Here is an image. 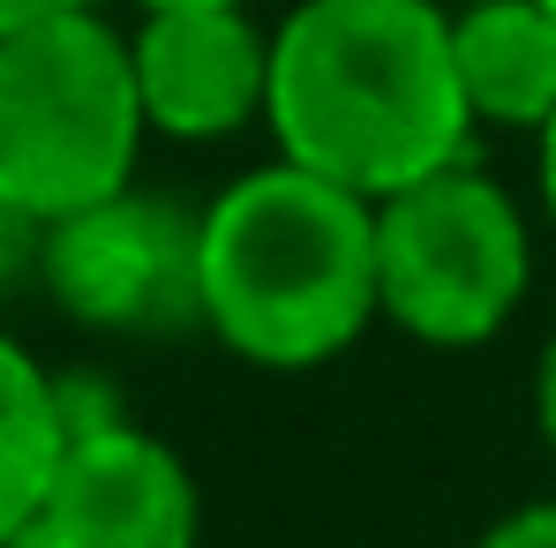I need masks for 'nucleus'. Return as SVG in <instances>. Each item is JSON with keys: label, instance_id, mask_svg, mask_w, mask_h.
I'll return each mask as SVG.
<instances>
[{"label": "nucleus", "instance_id": "nucleus-1", "mask_svg": "<svg viewBox=\"0 0 556 548\" xmlns=\"http://www.w3.org/2000/svg\"><path fill=\"white\" fill-rule=\"evenodd\" d=\"M264 128L278 158L369 203L466 166L473 105L452 61V15L437 0H301L271 30Z\"/></svg>", "mask_w": 556, "mask_h": 548}, {"label": "nucleus", "instance_id": "nucleus-2", "mask_svg": "<svg viewBox=\"0 0 556 548\" xmlns=\"http://www.w3.org/2000/svg\"><path fill=\"white\" fill-rule=\"evenodd\" d=\"M203 331L249 368L339 361L376 316V203L271 158L195 211Z\"/></svg>", "mask_w": 556, "mask_h": 548}, {"label": "nucleus", "instance_id": "nucleus-3", "mask_svg": "<svg viewBox=\"0 0 556 548\" xmlns=\"http://www.w3.org/2000/svg\"><path fill=\"white\" fill-rule=\"evenodd\" d=\"M143 136L128 30L98 8L0 38V188L30 226H61L136 188Z\"/></svg>", "mask_w": 556, "mask_h": 548}, {"label": "nucleus", "instance_id": "nucleus-4", "mask_svg": "<svg viewBox=\"0 0 556 548\" xmlns=\"http://www.w3.org/2000/svg\"><path fill=\"white\" fill-rule=\"evenodd\" d=\"M534 285V233L511 188L444 166L376 203V308L414 346H489Z\"/></svg>", "mask_w": 556, "mask_h": 548}, {"label": "nucleus", "instance_id": "nucleus-5", "mask_svg": "<svg viewBox=\"0 0 556 548\" xmlns=\"http://www.w3.org/2000/svg\"><path fill=\"white\" fill-rule=\"evenodd\" d=\"M30 271L53 293V308H68V323L105 339H174L203 323L195 218L143 188H121L61 226H38Z\"/></svg>", "mask_w": 556, "mask_h": 548}, {"label": "nucleus", "instance_id": "nucleus-6", "mask_svg": "<svg viewBox=\"0 0 556 548\" xmlns=\"http://www.w3.org/2000/svg\"><path fill=\"white\" fill-rule=\"evenodd\" d=\"M195 534L203 488L188 458L128 413H105L68 429L46 504L8 548H195Z\"/></svg>", "mask_w": 556, "mask_h": 548}, {"label": "nucleus", "instance_id": "nucleus-7", "mask_svg": "<svg viewBox=\"0 0 556 548\" xmlns=\"http://www.w3.org/2000/svg\"><path fill=\"white\" fill-rule=\"evenodd\" d=\"M128 53L151 136L226 143L271 105V30L249 8H151Z\"/></svg>", "mask_w": 556, "mask_h": 548}, {"label": "nucleus", "instance_id": "nucleus-8", "mask_svg": "<svg viewBox=\"0 0 556 548\" xmlns=\"http://www.w3.org/2000/svg\"><path fill=\"white\" fill-rule=\"evenodd\" d=\"M452 61L473 105V128H527L556 120V15L542 0H473L452 15Z\"/></svg>", "mask_w": 556, "mask_h": 548}, {"label": "nucleus", "instance_id": "nucleus-9", "mask_svg": "<svg viewBox=\"0 0 556 548\" xmlns=\"http://www.w3.org/2000/svg\"><path fill=\"white\" fill-rule=\"evenodd\" d=\"M68 451V391L30 346L0 331V548L30 526V511L53 488V466Z\"/></svg>", "mask_w": 556, "mask_h": 548}, {"label": "nucleus", "instance_id": "nucleus-10", "mask_svg": "<svg viewBox=\"0 0 556 548\" xmlns=\"http://www.w3.org/2000/svg\"><path fill=\"white\" fill-rule=\"evenodd\" d=\"M473 548H556V496L504 511V519H496V526H489Z\"/></svg>", "mask_w": 556, "mask_h": 548}, {"label": "nucleus", "instance_id": "nucleus-11", "mask_svg": "<svg viewBox=\"0 0 556 548\" xmlns=\"http://www.w3.org/2000/svg\"><path fill=\"white\" fill-rule=\"evenodd\" d=\"M38 264V226L8 203V188H0V301H8V285Z\"/></svg>", "mask_w": 556, "mask_h": 548}, {"label": "nucleus", "instance_id": "nucleus-12", "mask_svg": "<svg viewBox=\"0 0 556 548\" xmlns=\"http://www.w3.org/2000/svg\"><path fill=\"white\" fill-rule=\"evenodd\" d=\"M534 429H542V451L556 466V331L542 346V361H534Z\"/></svg>", "mask_w": 556, "mask_h": 548}, {"label": "nucleus", "instance_id": "nucleus-13", "mask_svg": "<svg viewBox=\"0 0 556 548\" xmlns=\"http://www.w3.org/2000/svg\"><path fill=\"white\" fill-rule=\"evenodd\" d=\"M76 8H98V0H0V38L38 30V23H53V15H76Z\"/></svg>", "mask_w": 556, "mask_h": 548}, {"label": "nucleus", "instance_id": "nucleus-14", "mask_svg": "<svg viewBox=\"0 0 556 548\" xmlns=\"http://www.w3.org/2000/svg\"><path fill=\"white\" fill-rule=\"evenodd\" d=\"M542 151H534V174H542V211H549V233H556V120L534 136Z\"/></svg>", "mask_w": 556, "mask_h": 548}, {"label": "nucleus", "instance_id": "nucleus-15", "mask_svg": "<svg viewBox=\"0 0 556 548\" xmlns=\"http://www.w3.org/2000/svg\"><path fill=\"white\" fill-rule=\"evenodd\" d=\"M136 8L151 15V8H249V0H136Z\"/></svg>", "mask_w": 556, "mask_h": 548}, {"label": "nucleus", "instance_id": "nucleus-16", "mask_svg": "<svg viewBox=\"0 0 556 548\" xmlns=\"http://www.w3.org/2000/svg\"><path fill=\"white\" fill-rule=\"evenodd\" d=\"M542 8H549V15H556V0H542Z\"/></svg>", "mask_w": 556, "mask_h": 548}]
</instances>
